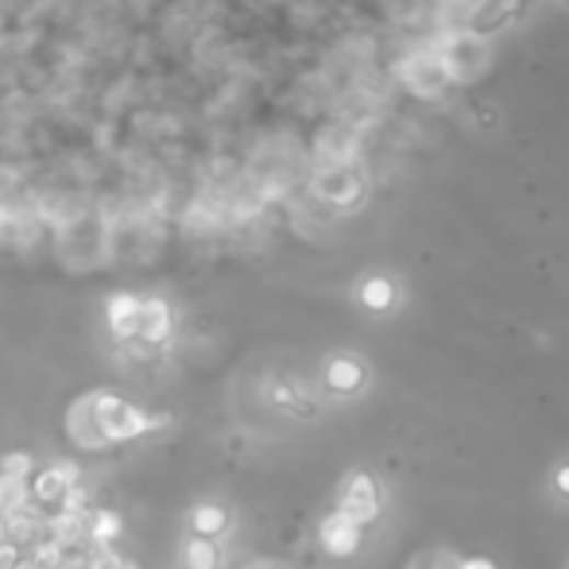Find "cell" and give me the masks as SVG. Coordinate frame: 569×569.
Instances as JSON below:
<instances>
[{
	"label": "cell",
	"mask_w": 569,
	"mask_h": 569,
	"mask_svg": "<svg viewBox=\"0 0 569 569\" xmlns=\"http://www.w3.org/2000/svg\"><path fill=\"white\" fill-rule=\"evenodd\" d=\"M93 569H136V566L128 558H121L116 550H101L98 561H93Z\"/></svg>",
	"instance_id": "5bb4252c"
},
{
	"label": "cell",
	"mask_w": 569,
	"mask_h": 569,
	"mask_svg": "<svg viewBox=\"0 0 569 569\" xmlns=\"http://www.w3.org/2000/svg\"><path fill=\"white\" fill-rule=\"evenodd\" d=\"M24 503H32V485H27V480L0 477V512L12 515V512H20Z\"/></svg>",
	"instance_id": "7c38bea8"
},
{
	"label": "cell",
	"mask_w": 569,
	"mask_h": 569,
	"mask_svg": "<svg viewBox=\"0 0 569 569\" xmlns=\"http://www.w3.org/2000/svg\"><path fill=\"white\" fill-rule=\"evenodd\" d=\"M174 333L171 306L163 298H144V322H140V341L148 349H163Z\"/></svg>",
	"instance_id": "52a82bcc"
},
{
	"label": "cell",
	"mask_w": 569,
	"mask_h": 569,
	"mask_svg": "<svg viewBox=\"0 0 569 569\" xmlns=\"http://www.w3.org/2000/svg\"><path fill=\"white\" fill-rule=\"evenodd\" d=\"M12 543V527H9V515L0 512V546H9Z\"/></svg>",
	"instance_id": "e0dca14e"
},
{
	"label": "cell",
	"mask_w": 569,
	"mask_h": 569,
	"mask_svg": "<svg viewBox=\"0 0 569 569\" xmlns=\"http://www.w3.org/2000/svg\"><path fill=\"white\" fill-rule=\"evenodd\" d=\"M318 543H322V550L333 554V558H353L364 543V527L356 520H349L345 512H333L326 515L322 527H318Z\"/></svg>",
	"instance_id": "3957f363"
},
{
	"label": "cell",
	"mask_w": 569,
	"mask_h": 569,
	"mask_svg": "<svg viewBox=\"0 0 569 569\" xmlns=\"http://www.w3.org/2000/svg\"><path fill=\"white\" fill-rule=\"evenodd\" d=\"M361 306L364 310H372V314H384V310H391L396 306V298H399V291H396V283L388 280V275H368V280L361 283Z\"/></svg>",
	"instance_id": "9c48e42d"
},
{
	"label": "cell",
	"mask_w": 569,
	"mask_h": 569,
	"mask_svg": "<svg viewBox=\"0 0 569 569\" xmlns=\"http://www.w3.org/2000/svg\"><path fill=\"white\" fill-rule=\"evenodd\" d=\"M105 318H109V330H113V338L124 341V345H133V341H140L144 298H136V295H113L105 303Z\"/></svg>",
	"instance_id": "277c9868"
},
{
	"label": "cell",
	"mask_w": 569,
	"mask_h": 569,
	"mask_svg": "<svg viewBox=\"0 0 569 569\" xmlns=\"http://www.w3.org/2000/svg\"><path fill=\"white\" fill-rule=\"evenodd\" d=\"M554 488H558L561 496H569V462L554 469Z\"/></svg>",
	"instance_id": "9a60e30c"
},
{
	"label": "cell",
	"mask_w": 569,
	"mask_h": 569,
	"mask_svg": "<svg viewBox=\"0 0 569 569\" xmlns=\"http://www.w3.org/2000/svg\"><path fill=\"white\" fill-rule=\"evenodd\" d=\"M93 414H98V426L109 446H113V442H133V437H144L151 434V430L167 426L163 414L140 411L136 403L113 396V391H93Z\"/></svg>",
	"instance_id": "6da1fadb"
},
{
	"label": "cell",
	"mask_w": 569,
	"mask_h": 569,
	"mask_svg": "<svg viewBox=\"0 0 569 569\" xmlns=\"http://www.w3.org/2000/svg\"><path fill=\"white\" fill-rule=\"evenodd\" d=\"M322 379H326V388H330L333 396H356V391L364 388L368 372H364V364L356 361V356H330Z\"/></svg>",
	"instance_id": "8992f818"
},
{
	"label": "cell",
	"mask_w": 569,
	"mask_h": 569,
	"mask_svg": "<svg viewBox=\"0 0 569 569\" xmlns=\"http://www.w3.org/2000/svg\"><path fill=\"white\" fill-rule=\"evenodd\" d=\"M229 523L232 520L221 503H198V508L190 512V531H194L198 538H214V543L229 531Z\"/></svg>",
	"instance_id": "ba28073f"
},
{
	"label": "cell",
	"mask_w": 569,
	"mask_h": 569,
	"mask_svg": "<svg viewBox=\"0 0 569 569\" xmlns=\"http://www.w3.org/2000/svg\"><path fill=\"white\" fill-rule=\"evenodd\" d=\"M182 566L186 569H221V546H217L214 538L190 535L186 546H182Z\"/></svg>",
	"instance_id": "30bf717a"
},
{
	"label": "cell",
	"mask_w": 569,
	"mask_h": 569,
	"mask_svg": "<svg viewBox=\"0 0 569 569\" xmlns=\"http://www.w3.org/2000/svg\"><path fill=\"white\" fill-rule=\"evenodd\" d=\"M338 512H345L349 520H356L361 527H368L372 520H379V488L368 473H353L345 480L338 496Z\"/></svg>",
	"instance_id": "7a4b0ae2"
},
{
	"label": "cell",
	"mask_w": 569,
	"mask_h": 569,
	"mask_svg": "<svg viewBox=\"0 0 569 569\" xmlns=\"http://www.w3.org/2000/svg\"><path fill=\"white\" fill-rule=\"evenodd\" d=\"M90 538L98 550H113V543L121 538V515L109 508H93L90 512Z\"/></svg>",
	"instance_id": "8fae6325"
},
{
	"label": "cell",
	"mask_w": 569,
	"mask_h": 569,
	"mask_svg": "<svg viewBox=\"0 0 569 569\" xmlns=\"http://www.w3.org/2000/svg\"><path fill=\"white\" fill-rule=\"evenodd\" d=\"M457 569H496V566H492V561H488V558H465Z\"/></svg>",
	"instance_id": "2e32d148"
},
{
	"label": "cell",
	"mask_w": 569,
	"mask_h": 569,
	"mask_svg": "<svg viewBox=\"0 0 569 569\" xmlns=\"http://www.w3.org/2000/svg\"><path fill=\"white\" fill-rule=\"evenodd\" d=\"M67 434L75 437L78 446H86V449L109 446L105 434H101V426H98V414H93V391H86V396H78L75 403H70V411H67Z\"/></svg>",
	"instance_id": "5b68a950"
},
{
	"label": "cell",
	"mask_w": 569,
	"mask_h": 569,
	"mask_svg": "<svg viewBox=\"0 0 569 569\" xmlns=\"http://www.w3.org/2000/svg\"><path fill=\"white\" fill-rule=\"evenodd\" d=\"M0 477L27 480V485H32V477H35L32 454H24V449H12V454H4V457H0Z\"/></svg>",
	"instance_id": "4fadbf2b"
}]
</instances>
